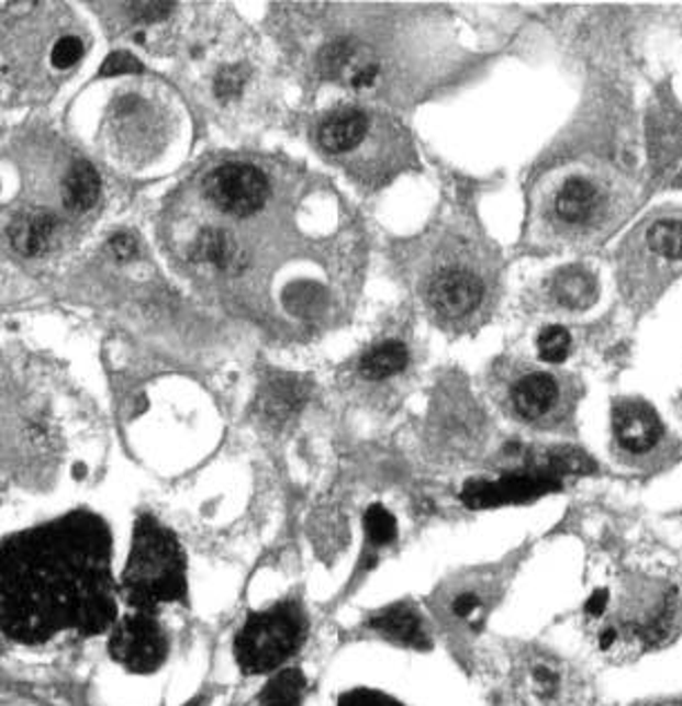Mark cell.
<instances>
[{"label":"cell","mask_w":682,"mask_h":706,"mask_svg":"<svg viewBox=\"0 0 682 706\" xmlns=\"http://www.w3.org/2000/svg\"><path fill=\"white\" fill-rule=\"evenodd\" d=\"M110 552L105 524L86 512L0 543V626L21 641L105 630L116 613Z\"/></svg>","instance_id":"6da1fadb"},{"label":"cell","mask_w":682,"mask_h":706,"mask_svg":"<svg viewBox=\"0 0 682 706\" xmlns=\"http://www.w3.org/2000/svg\"><path fill=\"white\" fill-rule=\"evenodd\" d=\"M604 589L606 608L595 619L600 651H647L669 639L680 604L671 576L629 568L615 586Z\"/></svg>","instance_id":"7a4b0ae2"},{"label":"cell","mask_w":682,"mask_h":706,"mask_svg":"<svg viewBox=\"0 0 682 706\" xmlns=\"http://www.w3.org/2000/svg\"><path fill=\"white\" fill-rule=\"evenodd\" d=\"M121 591L142 613H153L157 606L179 602L186 595L183 552L172 533L153 517H142L135 526Z\"/></svg>","instance_id":"3957f363"},{"label":"cell","mask_w":682,"mask_h":706,"mask_svg":"<svg viewBox=\"0 0 682 706\" xmlns=\"http://www.w3.org/2000/svg\"><path fill=\"white\" fill-rule=\"evenodd\" d=\"M682 271V213H658L629 237L623 255L625 291L634 304L651 302Z\"/></svg>","instance_id":"277c9868"},{"label":"cell","mask_w":682,"mask_h":706,"mask_svg":"<svg viewBox=\"0 0 682 706\" xmlns=\"http://www.w3.org/2000/svg\"><path fill=\"white\" fill-rule=\"evenodd\" d=\"M302 628V615L291 604L251 615L235 639L237 664L246 673L280 666L300 647Z\"/></svg>","instance_id":"5b68a950"},{"label":"cell","mask_w":682,"mask_h":706,"mask_svg":"<svg viewBox=\"0 0 682 706\" xmlns=\"http://www.w3.org/2000/svg\"><path fill=\"white\" fill-rule=\"evenodd\" d=\"M611 213V190L591 175H569L550 198V224L569 235H582L604 224Z\"/></svg>","instance_id":"8992f818"},{"label":"cell","mask_w":682,"mask_h":706,"mask_svg":"<svg viewBox=\"0 0 682 706\" xmlns=\"http://www.w3.org/2000/svg\"><path fill=\"white\" fill-rule=\"evenodd\" d=\"M206 200L224 215L249 220L271 200L269 177L251 164H224L204 181Z\"/></svg>","instance_id":"52a82bcc"},{"label":"cell","mask_w":682,"mask_h":706,"mask_svg":"<svg viewBox=\"0 0 682 706\" xmlns=\"http://www.w3.org/2000/svg\"><path fill=\"white\" fill-rule=\"evenodd\" d=\"M166 635L150 613L135 610L121 619L110 637L112 658L133 673H153L166 660Z\"/></svg>","instance_id":"ba28073f"},{"label":"cell","mask_w":682,"mask_h":706,"mask_svg":"<svg viewBox=\"0 0 682 706\" xmlns=\"http://www.w3.org/2000/svg\"><path fill=\"white\" fill-rule=\"evenodd\" d=\"M562 488V479L552 472L544 470L541 466H533L519 472L504 474L494 481H470L463 488V503L472 509L483 507H500L511 503H526L535 501L544 494L557 492Z\"/></svg>","instance_id":"9c48e42d"},{"label":"cell","mask_w":682,"mask_h":706,"mask_svg":"<svg viewBox=\"0 0 682 706\" xmlns=\"http://www.w3.org/2000/svg\"><path fill=\"white\" fill-rule=\"evenodd\" d=\"M613 438L625 457L649 459L664 442V425L651 405L625 399L613 407Z\"/></svg>","instance_id":"30bf717a"},{"label":"cell","mask_w":682,"mask_h":706,"mask_svg":"<svg viewBox=\"0 0 682 706\" xmlns=\"http://www.w3.org/2000/svg\"><path fill=\"white\" fill-rule=\"evenodd\" d=\"M511 403L526 423H548L562 416L567 392L562 380L548 371H528L511 388Z\"/></svg>","instance_id":"8fae6325"},{"label":"cell","mask_w":682,"mask_h":706,"mask_svg":"<svg viewBox=\"0 0 682 706\" xmlns=\"http://www.w3.org/2000/svg\"><path fill=\"white\" fill-rule=\"evenodd\" d=\"M485 298L483 280L466 269H450L434 278L429 287L432 309L446 320L472 315Z\"/></svg>","instance_id":"7c38bea8"},{"label":"cell","mask_w":682,"mask_h":706,"mask_svg":"<svg viewBox=\"0 0 682 706\" xmlns=\"http://www.w3.org/2000/svg\"><path fill=\"white\" fill-rule=\"evenodd\" d=\"M369 131H371V119L360 110L347 108L329 114L323 121L318 139L325 153L334 157H349L362 146Z\"/></svg>","instance_id":"4fadbf2b"},{"label":"cell","mask_w":682,"mask_h":706,"mask_svg":"<svg viewBox=\"0 0 682 706\" xmlns=\"http://www.w3.org/2000/svg\"><path fill=\"white\" fill-rule=\"evenodd\" d=\"M304 401H306L304 382H300L291 376H273L265 384L262 396H260V407H262V414L271 423H284L302 407Z\"/></svg>","instance_id":"5bb4252c"},{"label":"cell","mask_w":682,"mask_h":706,"mask_svg":"<svg viewBox=\"0 0 682 706\" xmlns=\"http://www.w3.org/2000/svg\"><path fill=\"white\" fill-rule=\"evenodd\" d=\"M371 628L385 635L388 639L396 641V645H403L410 649H427L425 628L418 615L407 606H392L388 610H381L374 619H371Z\"/></svg>","instance_id":"9a60e30c"},{"label":"cell","mask_w":682,"mask_h":706,"mask_svg":"<svg viewBox=\"0 0 682 706\" xmlns=\"http://www.w3.org/2000/svg\"><path fill=\"white\" fill-rule=\"evenodd\" d=\"M54 233L56 217L45 211H32L21 215L12 226V244L25 258H36L49 248Z\"/></svg>","instance_id":"2e32d148"},{"label":"cell","mask_w":682,"mask_h":706,"mask_svg":"<svg viewBox=\"0 0 682 706\" xmlns=\"http://www.w3.org/2000/svg\"><path fill=\"white\" fill-rule=\"evenodd\" d=\"M649 148L658 168L673 164L682 153V121L671 112H660L656 119H651Z\"/></svg>","instance_id":"e0dca14e"},{"label":"cell","mask_w":682,"mask_h":706,"mask_svg":"<svg viewBox=\"0 0 682 706\" xmlns=\"http://www.w3.org/2000/svg\"><path fill=\"white\" fill-rule=\"evenodd\" d=\"M101 195V179L88 161H77L64 186V202L75 213L90 211Z\"/></svg>","instance_id":"ac0fdd59"},{"label":"cell","mask_w":682,"mask_h":706,"mask_svg":"<svg viewBox=\"0 0 682 706\" xmlns=\"http://www.w3.org/2000/svg\"><path fill=\"white\" fill-rule=\"evenodd\" d=\"M552 293L557 302H562L569 309H586L595 302L597 284L593 276L582 269L562 271L552 282Z\"/></svg>","instance_id":"d6986e66"},{"label":"cell","mask_w":682,"mask_h":706,"mask_svg":"<svg viewBox=\"0 0 682 706\" xmlns=\"http://www.w3.org/2000/svg\"><path fill=\"white\" fill-rule=\"evenodd\" d=\"M407 365V349L405 345L396 343V340H388L379 347L371 349L362 362H360V371L365 378L369 380H385L399 371H403Z\"/></svg>","instance_id":"ffe728a7"},{"label":"cell","mask_w":682,"mask_h":706,"mask_svg":"<svg viewBox=\"0 0 682 706\" xmlns=\"http://www.w3.org/2000/svg\"><path fill=\"white\" fill-rule=\"evenodd\" d=\"M304 688V675L295 669H287L265 686L260 695V706H300Z\"/></svg>","instance_id":"44dd1931"},{"label":"cell","mask_w":682,"mask_h":706,"mask_svg":"<svg viewBox=\"0 0 682 706\" xmlns=\"http://www.w3.org/2000/svg\"><path fill=\"white\" fill-rule=\"evenodd\" d=\"M528 680H530V688H533L535 697L541 702L557 699V695L562 693V673L557 671L555 664H550V662L530 664Z\"/></svg>","instance_id":"7402d4cb"},{"label":"cell","mask_w":682,"mask_h":706,"mask_svg":"<svg viewBox=\"0 0 682 706\" xmlns=\"http://www.w3.org/2000/svg\"><path fill=\"white\" fill-rule=\"evenodd\" d=\"M537 349L544 362L560 365L571 354V334L564 327H546L537 338Z\"/></svg>","instance_id":"603a6c76"},{"label":"cell","mask_w":682,"mask_h":706,"mask_svg":"<svg viewBox=\"0 0 682 706\" xmlns=\"http://www.w3.org/2000/svg\"><path fill=\"white\" fill-rule=\"evenodd\" d=\"M365 533L374 546H388L396 539V522L383 505H371L365 512Z\"/></svg>","instance_id":"cb8c5ba5"},{"label":"cell","mask_w":682,"mask_h":706,"mask_svg":"<svg viewBox=\"0 0 682 706\" xmlns=\"http://www.w3.org/2000/svg\"><path fill=\"white\" fill-rule=\"evenodd\" d=\"M86 54V43L77 34L58 36L49 49V66L54 70H70Z\"/></svg>","instance_id":"d4e9b609"},{"label":"cell","mask_w":682,"mask_h":706,"mask_svg":"<svg viewBox=\"0 0 682 706\" xmlns=\"http://www.w3.org/2000/svg\"><path fill=\"white\" fill-rule=\"evenodd\" d=\"M144 68L142 63L128 54V52H114L110 54L103 66H101V77H123V75H139Z\"/></svg>","instance_id":"484cf974"},{"label":"cell","mask_w":682,"mask_h":706,"mask_svg":"<svg viewBox=\"0 0 682 706\" xmlns=\"http://www.w3.org/2000/svg\"><path fill=\"white\" fill-rule=\"evenodd\" d=\"M351 52H354V47H349L347 43L329 45L327 52L323 54V70H325L329 77H336L338 72H343V68L349 63Z\"/></svg>","instance_id":"4316f807"},{"label":"cell","mask_w":682,"mask_h":706,"mask_svg":"<svg viewBox=\"0 0 682 706\" xmlns=\"http://www.w3.org/2000/svg\"><path fill=\"white\" fill-rule=\"evenodd\" d=\"M340 706H403V704L374 691H354L340 699Z\"/></svg>","instance_id":"83f0119b"},{"label":"cell","mask_w":682,"mask_h":706,"mask_svg":"<svg viewBox=\"0 0 682 706\" xmlns=\"http://www.w3.org/2000/svg\"><path fill=\"white\" fill-rule=\"evenodd\" d=\"M131 10H133L131 14L135 21L155 23V21H161L164 16H168L172 5L170 3H133Z\"/></svg>","instance_id":"f1b7e54d"},{"label":"cell","mask_w":682,"mask_h":706,"mask_svg":"<svg viewBox=\"0 0 682 706\" xmlns=\"http://www.w3.org/2000/svg\"><path fill=\"white\" fill-rule=\"evenodd\" d=\"M110 248H112L114 258L121 260V262H128V260H133L135 255H137V242H135V237L128 235V233L114 235V237L110 239Z\"/></svg>","instance_id":"f546056e"},{"label":"cell","mask_w":682,"mask_h":706,"mask_svg":"<svg viewBox=\"0 0 682 706\" xmlns=\"http://www.w3.org/2000/svg\"><path fill=\"white\" fill-rule=\"evenodd\" d=\"M242 83H244V77L239 75V70H226L220 75V79L215 83V92L222 99H231L242 90Z\"/></svg>","instance_id":"4dcf8cb0"},{"label":"cell","mask_w":682,"mask_h":706,"mask_svg":"<svg viewBox=\"0 0 682 706\" xmlns=\"http://www.w3.org/2000/svg\"><path fill=\"white\" fill-rule=\"evenodd\" d=\"M452 610H455V615L461 617V619H472V617L481 610V599H479V595H474V593H463V595H459V597L455 599Z\"/></svg>","instance_id":"1f68e13d"},{"label":"cell","mask_w":682,"mask_h":706,"mask_svg":"<svg viewBox=\"0 0 682 706\" xmlns=\"http://www.w3.org/2000/svg\"><path fill=\"white\" fill-rule=\"evenodd\" d=\"M377 75H379V66H367V68H362L360 72H356V75H354L351 83H354L356 88H365V86H371V83H374Z\"/></svg>","instance_id":"d6a6232c"},{"label":"cell","mask_w":682,"mask_h":706,"mask_svg":"<svg viewBox=\"0 0 682 706\" xmlns=\"http://www.w3.org/2000/svg\"><path fill=\"white\" fill-rule=\"evenodd\" d=\"M645 706H682V702H658V704H645Z\"/></svg>","instance_id":"836d02e7"}]
</instances>
